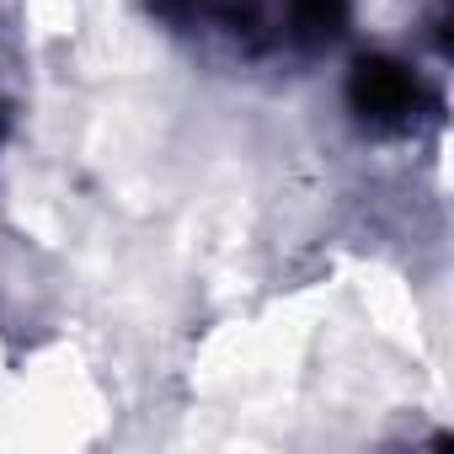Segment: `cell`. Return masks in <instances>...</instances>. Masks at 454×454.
<instances>
[{"label": "cell", "instance_id": "1", "mask_svg": "<svg viewBox=\"0 0 454 454\" xmlns=\"http://www.w3.org/2000/svg\"><path fill=\"white\" fill-rule=\"evenodd\" d=\"M422 81L390 54H364L348 75V107L369 129H406L422 113Z\"/></svg>", "mask_w": 454, "mask_h": 454}, {"label": "cell", "instance_id": "2", "mask_svg": "<svg viewBox=\"0 0 454 454\" xmlns=\"http://www.w3.org/2000/svg\"><path fill=\"white\" fill-rule=\"evenodd\" d=\"M353 0H289V22L305 43H332L348 27Z\"/></svg>", "mask_w": 454, "mask_h": 454}, {"label": "cell", "instance_id": "3", "mask_svg": "<svg viewBox=\"0 0 454 454\" xmlns=\"http://www.w3.org/2000/svg\"><path fill=\"white\" fill-rule=\"evenodd\" d=\"M155 12L171 22H224V27H247L257 0H155Z\"/></svg>", "mask_w": 454, "mask_h": 454}]
</instances>
